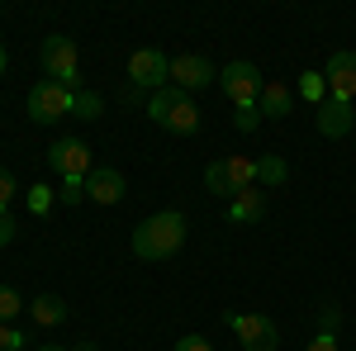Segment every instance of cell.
Instances as JSON below:
<instances>
[{
	"instance_id": "obj_11",
	"label": "cell",
	"mask_w": 356,
	"mask_h": 351,
	"mask_svg": "<svg viewBox=\"0 0 356 351\" xmlns=\"http://www.w3.org/2000/svg\"><path fill=\"white\" fill-rule=\"evenodd\" d=\"M323 81H328V95L352 100L356 95V53H332L328 67H323Z\"/></svg>"
},
{
	"instance_id": "obj_5",
	"label": "cell",
	"mask_w": 356,
	"mask_h": 351,
	"mask_svg": "<svg viewBox=\"0 0 356 351\" xmlns=\"http://www.w3.org/2000/svg\"><path fill=\"white\" fill-rule=\"evenodd\" d=\"M129 81H134V90H166L171 85V57L162 53V48H138L134 57H129Z\"/></svg>"
},
{
	"instance_id": "obj_9",
	"label": "cell",
	"mask_w": 356,
	"mask_h": 351,
	"mask_svg": "<svg viewBox=\"0 0 356 351\" xmlns=\"http://www.w3.org/2000/svg\"><path fill=\"white\" fill-rule=\"evenodd\" d=\"M209 81H219V72H214V62L209 57H200V53H181V57H171V85L176 90H200V85H209Z\"/></svg>"
},
{
	"instance_id": "obj_27",
	"label": "cell",
	"mask_w": 356,
	"mask_h": 351,
	"mask_svg": "<svg viewBox=\"0 0 356 351\" xmlns=\"http://www.w3.org/2000/svg\"><path fill=\"white\" fill-rule=\"evenodd\" d=\"M304 351H337V337H328V332H318V337H314V342H309Z\"/></svg>"
},
{
	"instance_id": "obj_4",
	"label": "cell",
	"mask_w": 356,
	"mask_h": 351,
	"mask_svg": "<svg viewBox=\"0 0 356 351\" xmlns=\"http://www.w3.org/2000/svg\"><path fill=\"white\" fill-rule=\"evenodd\" d=\"M38 57H43L48 81H57L62 90H72V95H81V67H76V43H72V38H62V33L43 38Z\"/></svg>"
},
{
	"instance_id": "obj_19",
	"label": "cell",
	"mask_w": 356,
	"mask_h": 351,
	"mask_svg": "<svg viewBox=\"0 0 356 351\" xmlns=\"http://www.w3.org/2000/svg\"><path fill=\"white\" fill-rule=\"evenodd\" d=\"M100 109H105V100H100L95 90H81L76 105H72V114H76V119H100Z\"/></svg>"
},
{
	"instance_id": "obj_6",
	"label": "cell",
	"mask_w": 356,
	"mask_h": 351,
	"mask_svg": "<svg viewBox=\"0 0 356 351\" xmlns=\"http://www.w3.org/2000/svg\"><path fill=\"white\" fill-rule=\"evenodd\" d=\"M219 85H223V95L233 100L238 109H257V100H261V72L252 67V62H228L219 72Z\"/></svg>"
},
{
	"instance_id": "obj_24",
	"label": "cell",
	"mask_w": 356,
	"mask_h": 351,
	"mask_svg": "<svg viewBox=\"0 0 356 351\" xmlns=\"http://www.w3.org/2000/svg\"><path fill=\"white\" fill-rule=\"evenodd\" d=\"M10 199H15V176L0 166V209H10Z\"/></svg>"
},
{
	"instance_id": "obj_7",
	"label": "cell",
	"mask_w": 356,
	"mask_h": 351,
	"mask_svg": "<svg viewBox=\"0 0 356 351\" xmlns=\"http://www.w3.org/2000/svg\"><path fill=\"white\" fill-rule=\"evenodd\" d=\"M228 327L238 332L243 351H275L280 347V327L271 313H228Z\"/></svg>"
},
{
	"instance_id": "obj_23",
	"label": "cell",
	"mask_w": 356,
	"mask_h": 351,
	"mask_svg": "<svg viewBox=\"0 0 356 351\" xmlns=\"http://www.w3.org/2000/svg\"><path fill=\"white\" fill-rule=\"evenodd\" d=\"M19 347H24L19 327H15V323H0V351H19Z\"/></svg>"
},
{
	"instance_id": "obj_8",
	"label": "cell",
	"mask_w": 356,
	"mask_h": 351,
	"mask_svg": "<svg viewBox=\"0 0 356 351\" xmlns=\"http://www.w3.org/2000/svg\"><path fill=\"white\" fill-rule=\"evenodd\" d=\"M76 105V95L72 90H62L57 81H38L29 90V119L33 124H53V119H67Z\"/></svg>"
},
{
	"instance_id": "obj_21",
	"label": "cell",
	"mask_w": 356,
	"mask_h": 351,
	"mask_svg": "<svg viewBox=\"0 0 356 351\" xmlns=\"http://www.w3.org/2000/svg\"><path fill=\"white\" fill-rule=\"evenodd\" d=\"M86 199V176H67L62 181V204H81Z\"/></svg>"
},
{
	"instance_id": "obj_29",
	"label": "cell",
	"mask_w": 356,
	"mask_h": 351,
	"mask_svg": "<svg viewBox=\"0 0 356 351\" xmlns=\"http://www.w3.org/2000/svg\"><path fill=\"white\" fill-rule=\"evenodd\" d=\"M337 318H342L337 304H323V332H328V337H332V327H337Z\"/></svg>"
},
{
	"instance_id": "obj_2",
	"label": "cell",
	"mask_w": 356,
	"mask_h": 351,
	"mask_svg": "<svg viewBox=\"0 0 356 351\" xmlns=\"http://www.w3.org/2000/svg\"><path fill=\"white\" fill-rule=\"evenodd\" d=\"M147 119H152L157 129L181 133V138L200 129V109H195V100L186 95V90H176V85H166V90H157V95L147 100Z\"/></svg>"
},
{
	"instance_id": "obj_20",
	"label": "cell",
	"mask_w": 356,
	"mask_h": 351,
	"mask_svg": "<svg viewBox=\"0 0 356 351\" xmlns=\"http://www.w3.org/2000/svg\"><path fill=\"white\" fill-rule=\"evenodd\" d=\"M19 309H24V299L15 295V285H0V323H15Z\"/></svg>"
},
{
	"instance_id": "obj_16",
	"label": "cell",
	"mask_w": 356,
	"mask_h": 351,
	"mask_svg": "<svg viewBox=\"0 0 356 351\" xmlns=\"http://www.w3.org/2000/svg\"><path fill=\"white\" fill-rule=\"evenodd\" d=\"M290 181V166L280 162V157H257V186L261 190H275Z\"/></svg>"
},
{
	"instance_id": "obj_22",
	"label": "cell",
	"mask_w": 356,
	"mask_h": 351,
	"mask_svg": "<svg viewBox=\"0 0 356 351\" xmlns=\"http://www.w3.org/2000/svg\"><path fill=\"white\" fill-rule=\"evenodd\" d=\"M233 129H238V133H257V129H261V109H238V114H233Z\"/></svg>"
},
{
	"instance_id": "obj_26",
	"label": "cell",
	"mask_w": 356,
	"mask_h": 351,
	"mask_svg": "<svg viewBox=\"0 0 356 351\" xmlns=\"http://www.w3.org/2000/svg\"><path fill=\"white\" fill-rule=\"evenodd\" d=\"M176 351H214V347H209L200 332H191V337H181V342H176Z\"/></svg>"
},
{
	"instance_id": "obj_10",
	"label": "cell",
	"mask_w": 356,
	"mask_h": 351,
	"mask_svg": "<svg viewBox=\"0 0 356 351\" xmlns=\"http://www.w3.org/2000/svg\"><path fill=\"white\" fill-rule=\"evenodd\" d=\"M48 166H53L57 176L67 181V176H90L95 166H90V147H86L81 138H62L48 147Z\"/></svg>"
},
{
	"instance_id": "obj_18",
	"label": "cell",
	"mask_w": 356,
	"mask_h": 351,
	"mask_svg": "<svg viewBox=\"0 0 356 351\" xmlns=\"http://www.w3.org/2000/svg\"><path fill=\"white\" fill-rule=\"evenodd\" d=\"M300 95H304V100H314V105H323V100H328V81H323L318 72H304Z\"/></svg>"
},
{
	"instance_id": "obj_31",
	"label": "cell",
	"mask_w": 356,
	"mask_h": 351,
	"mask_svg": "<svg viewBox=\"0 0 356 351\" xmlns=\"http://www.w3.org/2000/svg\"><path fill=\"white\" fill-rule=\"evenodd\" d=\"M5 67H10V48L0 43V76H5Z\"/></svg>"
},
{
	"instance_id": "obj_25",
	"label": "cell",
	"mask_w": 356,
	"mask_h": 351,
	"mask_svg": "<svg viewBox=\"0 0 356 351\" xmlns=\"http://www.w3.org/2000/svg\"><path fill=\"white\" fill-rule=\"evenodd\" d=\"M10 243H15V214L0 209V247H10Z\"/></svg>"
},
{
	"instance_id": "obj_13",
	"label": "cell",
	"mask_w": 356,
	"mask_h": 351,
	"mask_svg": "<svg viewBox=\"0 0 356 351\" xmlns=\"http://www.w3.org/2000/svg\"><path fill=\"white\" fill-rule=\"evenodd\" d=\"M124 190H129V186H124V176H119L114 166H95V171L86 176V195H90L95 204H119Z\"/></svg>"
},
{
	"instance_id": "obj_3",
	"label": "cell",
	"mask_w": 356,
	"mask_h": 351,
	"mask_svg": "<svg viewBox=\"0 0 356 351\" xmlns=\"http://www.w3.org/2000/svg\"><path fill=\"white\" fill-rule=\"evenodd\" d=\"M247 186H257V162L252 157H219V162L204 166V190L219 195V199H233Z\"/></svg>"
},
{
	"instance_id": "obj_1",
	"label": "cell",
	"mask_w": 356,
	"mask_h": 351,
	"mask_svg": "<svg viewBox=\"0 0 356 351\" xmlns=\"http://www.w3.org/2000/svg\"><path fill=\"white\" fill-rule=\"evenodd\" d=\"M181 243H186V214H181V209L143 218L134 228V238H129L138 261H166L171 252H181Z\"/></svg>"
},
{
	"instance_id": "obj_12",
	"label": "cell",
	"mask_w": 356,
	"mask_h": 351,
	"mask_svg": "<svg viewBox=\"0 0 356 351\" xmlns=\"http://www.w3.org/2000/svg\"><path fill=\"white\" fill-rule=\"evenodd\" d=\"M318 133L323 138H347L352 133V124H356V114H352V100H337V95H328L323 105H318Z\"/></svg>"
},
{
	"instance_id": "obj_15",
	"label": "cell",
	"mask_w": 356,
	"mask_h": 351,
	"mask_svg": "<svg viewBox=\"0 0 356 351\" xmlns=\"http://www.w3.org/2000/svg\"><path fill=\"white\" fill-rule=\"evenodd\" d=\"M257 109H261V119H285V114H290V90H285L280 81H266Z\"/></svg>"
},
{
	"instance_id": "obj_30",
	"label": "cell",
	"mask_w": 356,
	"mask_h": 351,
	"mask_svg": "<svg viewBox=\"0 0 356 351\" xmlns=\"http://www.w3.org/2000/svg\"><path fill=\"white\" fill-rule=\"evenodd\" d=\"M38 351H62V347H53V342H43ZM76 351H95V342H86V347H76Z\"/></svg>"
},
{
	"instance_id": "obj_28",
	"label": "cell",
	"mask_w": 356,
	"mask_h": 351,
	"mask_svg": "<svg viewBox=\"0 0 356 351\" xmlns=\"http://www.w3.org/2000/svg\"><path fill=\"white\" fill-rule=\"evenodd\" d=\"M29 204H33V214H43V209H48V186H33Z\"/></svg>"
},
{
	"instance_id": "obj_14",
	"label": "cell",
	"mask_w": 356,
	"mask_h": 351,
	"mask_svg": "<svg viewBox=\"0 0 356 351\" xmlns=\"http://www.w3.org/2000/svg\"><path fill=\"white\" fill-rule=\"evenodd\" d=\"M261 214H266V190L261 186H247L243 195L228 199V218H233V223H257Z\"/></svg>"
},
{
	"instance_id": "obj_17",
	"label": "cell",
	"mask_w": 356,
	"mask_h": 351,
	"mask_svg": "<svg viewBox=\"0 0 356 351\" xmlns=\"http://www.w3.org/2000/svg\"><path fill=\"white\" fill-rule=\"evenodd\" d=\"M67 318V304L57 295H43V299H33V323H43V327H57Z\"/></svg>"
}]
</instances>
